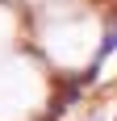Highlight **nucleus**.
<instances>
[{
  "label": "nucleus",
  "mask_w": 117,
  "mask_h": 121,
  "mask_svg": "<svg viewBox=\"0 0 117 121\" xmlns=\"http://www.w3.org/2000/svg\"><path fill=\"white\" fill-rule=\"evenodd\" d=\"M113 46H117V29H109V38H105V54H109Z\"/></svg>",
  "instance_id": "obj_1"
}]
</instances>
